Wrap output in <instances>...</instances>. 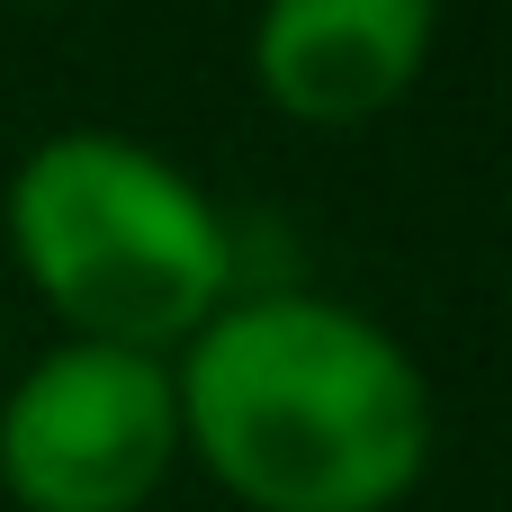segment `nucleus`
I'll list each match as a JSON object with an SVG mask.
<instances>
[{
  "label": "nucleus",
  "mask_w": 512,
  "mask_h": 512,
  "mask_svg": "<svg viewBox=\"0 0 512 512\" xmlns=\"http://www.w3.org/2000/svg\"><path fill=\"white\" fill-rule=\"evenodd\" d=\"M180 432L252 512H387L432 459L423 369L351 306H216L171 378Z\"/></svg>",
  "instance_id": "f257e3e1"
},
{
  "label": "nucleus",
  "mask_w": 512,
  "mask_h": 512,
  "mask_svg": "<svg viewBox=\"0 0 512 512\" xmlns=\"http://www.w3.org/2000/svg\"><path fill=\"white\" fill-rule=\"evenodd\" d=\"M18 270L81 342L162 351L225 306L234 243L216 207L126 135H54L9 180Z\"/></svg>",
  "instance_id": "f03ea898"
},
{
  "label": "nucleus",
  "mask_w": 512,
  "mask_h": 512,
  "mask_svg": "<svg viewBox=\"0 0 512 512\" xmlns=\"http://www.w3.org/2000/svg\"><path fill=\"white\" fill-rule=\"evenodd\" d=\"M180 450V396L153 351L63 342L0 405V486L27 512H135Z\"/></svg>",
  "instance_id": "7ed1b4c3"
},
{
  "label": "nucleus",
  "mask_w": 512,
  "mask_h": 512,
  "mask_svg": "<svg viewBox=\"0 0 512 512\" xmlns=\"http://www.w3.org/2000/svg\"><path fill=\"white\" fill-rule=\"evenodd\" d=\"M432 27H441V0H270L252 63L288 117L360 126L414 90Z\"/></svg>",
  "instance_id": "20e7f679"
}]
</instances>
